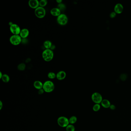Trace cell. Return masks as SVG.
I'll list each match as a JSON object with an SVG mask.
<instances>
[{
  "mask_svg": "<svg viewBox=\"0 0 131 131\" xmlns=\"http://www.w3.org/2000/svg\"><path fill=\"white\" fill-rule=\"evenodd\" d=\"M44 92V90H43V89H42L38 90V94H39V95H42V94H43Z\"/></svg>",
  "mask_w": 131,
  "mask_h": 131,
  "instance_id": "cell-27",
  "label": "cell"
},
{
  "mask_svg": "<svg viewBox=\"0 0 131 131\" xmlns=\"http://www.w3.org/2000/svg\"><path fill=\"white\" fill-rule=\"evenodd\" d=\"M66 76V73L63 70L60 71L56 74V78L59 80H62L65 79Z\"/></svg>",
  "mask_w": 131,
  "mask_h": 131,
  "instance_id": "cell-11",
  "label": "cell"
},
{
  "mask_svg": "<svg viewBox=\"0 0 131 131\" xmlns=\"http://www.w3.org/2000/svg\"><path fill=\"white\" fill-rule=\"evenodd\" d=\"M57 7L59 8L61 12L64 11L66 9V5L65 4L63 3L58 4Z\"/></svg>",
  "mask_w": 131,
  "mask_h": 131,
  "instance_id": "cell-19",
  "label": "cell"
},
{
  "mask_svg": "<svg viewBox=\"0 0 131 131\" xmlns=\"http://www.w3.org/2000/svg\"><path fill=\"white\" fill-rule=\"evenodd\" d=\"M61 11L57 7H54L52 8L51 10V13L52 16H59L61 14Z\"/></svg>",
  "mask_w": 131,
  "mask_h": 131,
  "instance_id": "cell-12",
  "label": "cell"
},
{
  "mask_svg": "<svg viewBox=\"0 0 131 131\" xmlns=\"http://www.w3.org/2000/svg\"><path fill=\"white\" fill-rule=\"evenodd\" d=\"M29 34V30L26 28H24L21 29L19 35L22 39L27 38Z\"/></svg>",
  "mask_w": 131,
  "mask_h": 131,
  "instance_id": "cell-10",
  "label": "cell"
},
{
  "mask_svg": "<svg viewBox=\"0 0 131 131\" xmlns=\"http://www.w3.org/2000/svg\"><path fill=\"white\" fill-rule=\"evenodd\" d=\"M35 16L38 18H43L46 16V9L44 7L39 6L35 10Z\"/></svg>",
  "mask_w": 131,
  "mask_h": 131,
  "instance_id": "cell-6",
  "label": "cell"
},
{
  "mask_svg": "<svg viewBox=\"0 0 131 131\" xmlns=\"http://www.w3.org/2000/svg\"><path fill=\"white\" fill-rule=\"evenodd\" d=\"M92 100L95 104H100L103 100L101 94L98 92L93 93L91 97Z\"/></svg>",
  "mask_w": 131,
  "mask_h": 131,
  "instance_id": "cell-7",
  "label": "cell"
},
{
  "mask_svg": "<svg viewBox=\"0 0 131 131\" xmlns=\"http://www.w3.org/2000/svg\"><path fill=\"white\" fill-rule=\"evenodd\" d=\"M101 104L104 108H109L110 106L111 103L110 101L107 99H103L101 103Z\"/></svg>",
  "mask_w": 131,
  "mask_h": 131,
  "instance_id": "cell-15",
  "label": "cell"
},
{
  "mask_svg": "<svg viewBox=\"0 0 131 131\" xmlns=\"http://www.w3.org/2000/svg\"><path fill=\"white\" fill-rule=\"evenodd\" d=\"M10 30L13 35H19L21 29L19 25L16 24H13L10 25Z\"/></svg>",
  "mask_w": 131,
  "mask_h": 131,
  "instance_id": "cell-8",
  "label": "cell"
},
{
  "mask_svg": "<svg viewBox=\"0 0 131 131\" xmlns=\"http://www.w3.org/2000/svg\"><path fill=\"white\" fill-rule=\"evenodd\" d=\"M116 16V13L115 12H113L111 13L110 16V17L111 18H113L115 17Z\"/></svg>",
  "mask_w": 131,
  "mask_h": 131,
  "instance_id": "cell-26",
  "label": "cell"
},
{
  "mask_svg": "<svg viewBox=\"0 0 131 131\" xmlns=\"http://www.w3.org/2000/svg\"><path fill=\"white\" fill-rule=\"evenodd\" d=\"M3 107V103L1 101H0V110H1Z\"/></svg>",
  "mask_w": 131,
  "mask_h": 131,
  "instance_id": "cell-30",
  "label": "cell"
},
{
  "mask_svg": "<svg viewBox=\"0 0 131 131\" xmlns=\"http://www.w3.org/2000/svg\"><path fill=\"white\" fill-rule=\"evenodd\" d=\"M26 68V65L24 63H21L17 66V69L20 71H24Z\"/></svg>",
  "mask_w": 131,
  "mask_h": 131,
  "instance_id": "cell-20",
  "label": "cell"
},
{
  "mask_svg": "<svg viewBox=\"0 0 131 131\" xmlns=\"http://www.w3.org/2000/svg\"><path fill=\"white\" fill-rule=\"evenodd\" d=\"M9 41L12 44L17 46L21 43L22 38L19 35H13L10 38Z\"/></svg>",
  "mask_w": 131,
  "mask_h": 131,
  "instance_id": "cell-4",
  "label": "cell"
},
{
  "mask_svg": "<svg viewBox=\"0 0 131 131\" xmlns=\"http://www.w3.org/2000/svg\"><path fill=\"white\" fill-rule=\"evenodd\" d=\"M47 76L48 78L51 79H53L56 78V74L54 72H49Z\"/></svg>",
  "mask_w": 131,
  "mask_h": 131,
  "instance_id": "cell-22",
  "label": "cell"
},
{
  "mask_svg": "<svg viewBox=\"0 0 131 131\" xmlns=\"http://www.w3.org/2000/svg\"><path fill=\"white\" fill-rule=\"evenodd\" d=\"M52 45V42L49 40H46L43 42V46L46 49H50Z\"/></svg>",
  "mask_w": 131,
  "mask_h": 131,
  "instance_id": "cell-16",
  "label": "cell"
},
{
  "mask_svg": "<svg viewBox=\"0 0 131 131\" xmlns=\"http://www.w3.org/2000/svg\"><path fill=\"white\" fill-rule=\"evenodd\" d=\"M123 7L122 4L118 3L116 4L114 7V10L116 13H120L123 12Z\"/></svg>",
  "mask_w": 131,
  "mask_h": 131,
  "instance_id": "cell-13",
  "label": "cell"
},
{
  "mask_svg": "<svg viewBox=\"0 0 131 131\" xmlns=\"http://www.w3.org/2000/svg\"><path fill=\"white\" fill-rule=\"evenodd\" d=\"M34 86L35 89L39 90L43 89V84L40 81L36 80L34 82Z\"/></svg>",
  "mask_w": 131,
  "mask_h": 131,
  "instance_id": "cell-14",
  "label": "cell"
},
{
  "mask_svg": "<svg viewBox=\"0 0 131 131\" xmlns=\"http://www.w3.org/2000/svg\"><path fill=\"white\" fill-rule=\"evenodd\" d=\"M43 89L45 92L50 93L54 91L55 89V85L51 81H46L43 84Z\"/></svg>",
  "mask_w": 131,
  "mask_h": 131,
  "instance_id": "cell-2",
  "label": "cell"
},
{
  "mask_svg": "<svg viewBox=\"0 0 131 131\" xmlns=\"http://www.w3.org/2000/svg\"><path fill=\"white\" fill-rule=\"evenodd\" d=\"M48 1L47 0H40L39 1V6L44 7L47 4Z\"/></svg>",
  "mask_w": 131,
  "mask_h": 131,
  "instance_id": "cell-23",
  "label": "cell"
},
{
  "mask_svg": "<svg viewBox=\"0 0 131 131\" xmlns=\"http://www.w3.org/2000/svg\"><path fill=\"white\" fill-rule=\"evenodd\" d=\"M56 2H57L58 4L61 3H62V0H56Z\"/></svg>",
  "mask_w": 131,
  "mask_h": 131,
  "instance_id": "cell-31",
  "label": "cell"
},
{
  "mask_svg": "<svg viewBox=\"0 0 131 131\" xmlns=\"http://www.w3.org/2000/svg\"><path fill=\"white\" fill-rule=\"evenodd\" d=\"M101 105L100 104H95L93 107V110L94 111H98L100 110Z\"/></svg>",
  "mask_w": 131,
  "mask_h": 131,
  "instance_id": "cell-24",
  "label": "cell"
},
{
  "mask_svg": "<svg viewBox=\"0 0 131 131\" xmlns=\"http://www.w3.org/2000/svg\"><path fill=\"white\" fill-rule=\"evenodd\" d=\"M57 23L59 25H65L68 23V18L65 14L61 13V14L57 17Z\"/></svg>",
  "mask_w": 131,
  "mask_h": 131,
  "instance_id": "cell-5",
  "label": "cell"
},
{
  "mask_svg": "<svg viewBox=\"0 0 131 131\" xmlns=\"http://www.w3.org/2000/svg\"><path fill=\"white\" fill-rule=\"evenodd\" d=\"M28 4L29 7L32 8L36 9L39 6V1L38 0H30Z\"/></svg>",
  "mask_w": 131,
  "mask_h": 131,
  "instance_id": "cell-9",
  "label": "cell"
},
{
  "mask_svg": "<svg viewBox=\"0 0 131 131\" xmlns=\"http://www.w3.org/2000/svg\"><path fill=\"white\" fill-rule=\"evenodd\" d=\"M66 131H75V127L72 124H69L66 127Z\"/></svg>",
  "mask_w": 131,
  "mask_h": 131,
  "instance_id": "cell-21",
  "label": "cell"
},
{
  "mask_svg": "<svg viewBox=\"0 0 131 131\" xmlns=\"http://www.w3.org/2000/svg\"><path fill=\"white\" fill-rule=\"evenodd\" d=\"M120 78L122 80H125L127 79V76L125 74H122L121 75Z\"/></svg>",
  "mask_w": 131,
  "mask_h": 131,
  "instance_id": "cell-25",
  "label": "cell"
},
{
  "mask_svg": "<svg viewBox=\"0 0 131 131\" xmlns=\"http://www.w3.org/2000/svg\"><path fill=\"white\" fill-rule=\"evenodd\" d=\"M1 79L3 82L5 83H8L9 82L10 78L9 76L7 74H4Z\"/></svg>",
  "mask_w": 131,
  "mask_h": 131,
  "instance_id": "cell-17",
  "label": "cell"
},
{
  "mask_svg": "<svg viewBox=\"0 0 131 131\" xmlns=\"http://www.w3.org/2000/svg\"><path fill=\"white\" fill-rule=\"evenodd\" d=\"M111 110H115L116 109V106L114 105H111L110 106L109 108Z\"/></svg>",
  "mask_w": 131,
  "mask_h": 131,
  "instance_id": "cell-28",
  "label": "cell"
},
{
  "mask_svg": "<svg viewBox=\"0 0 131 131\" xmlns=\"http://www.w3.org/2000/svg\"><path fill=\"white\" fill-rule=\"evenodd\" d=\"M57 123L60 127L66 128L70 124L69 119L63 116L59 117L57 119Z\"/></svg>",
  "mask_w": 131,
  "mask_h": 131,
  "instance_id": "cell-3",
  "label": "cell"
},
{
  "mask_svg": "<svg viewBox=\"0 0 131 131\" xmlns=\"http://www.w3.org/2000/svg\"><path fill=\"white\" fill-rule=\"evenodd\" d=\"M77 118L76 116H73L69 119V123L70 124H74L77 122Z\"/></svg>",
  "mask_w": 131,
  "mask_h": 131,
  "instance_id": "cell-18",
  "label": "cell"
},
{
  "mask_svg": "<svg viewBox=\"0 0 131 131\" xmlns=\"http://www.w3.org/2000/svg\"><path fill=\"white\" fill-rule=\"evenodd\" d=\"M42 57L43 60L46 62H48L51 61L54 57L53 51L51 49H46L42 52Z\"/></svg>",
  "mask_w": 131,
  "mask_h": 131,
  "instance_id": "cell-1",
  "label": "cell"
},
{
  "mask_svg": "<svg viewBox=\"0 0 131 131\" xmlns=\"http://www.w3.org/2000/svg\"><path fill=\"white\" fill-rule=\"evenodd\" d=\"M55 49V46L54 45L52 44V45L50 49H51V50H52V51H53V50Z\"/></svg>",
  "mask_w": 131,
  "mask_h": 131,
  "instance_id": "cell-29",
  "label": "cell"
},
{
  "mask_svg": "<svg viewBox=\"0 0 131 131\" xmlns=\"http://www.w3.org/2000/svg\"><path fill=\"white\" fill-rule=\"evenodd\" d=\"M3 75V74H2V72H0V79H1Z\"/></svg>",
  "mask_w": 131,
  "mask_h": 131,
  "instance_id": "cell-32",
  "label": "cell"
}]
</instances>
